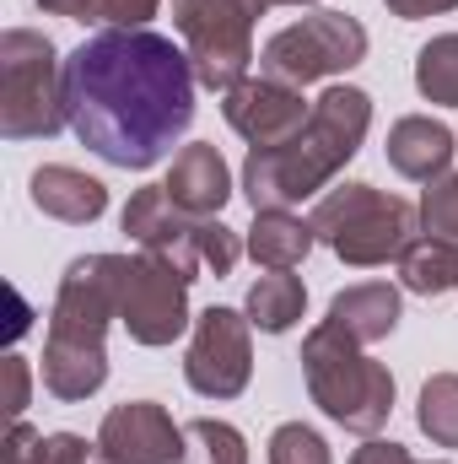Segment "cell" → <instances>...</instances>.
I'll list each match as a JSON object with an SVG mask.
<instances>
[{
	"mask_svg": "<svg viewBox=\"0 0 458 464\" xmlns=\"http://www.w3.org/2000/svg\"><path fill=\"white\" fill-rule=\"evenodd\" d=\"M195 60L146 27H103L65 60V124L114 168H151L195 124Z\"/></svg>",
	"mask_w": 458,
	"mask_h": 464,
	"instance_id": "1",
	"label": "cell"
},
{
	"mask_svg": "<svg viewBox=\"0 0 458 464\" xmlns=\"http://www.w3.org/2000/svg\"><path fill=\"white\" fill-rule=\"evenodd\" d=\"M372 124V98L361 87H329L308 124L281 146H253L243 162V195L253 211H286L324 189L345 162L361 151V135Z\"/></svg>",
	"mask_w": 458,
	"mask_h": 464,
	"instance_id": "2",
	"label": "cell"
},
{
	"mask_svg": "<svg viewBox=\"0 0 458 464\" xmlns=\"http://www.w3.org/2000/svg\"><path fill=\"white\" fill-rule=\"evenodd\" d=\"M119 254H87L60 281L43 346V389L54 400H87L109 378L103 330L109 319H119Z\"/></svg>",
	"mask_w": 458,
	"mask_h": 464,
	"instance_id": "3",
	"label": "cell"
},
{
	"mask_svg": "<svg viewBox=\"0 0 458 464\" xmlns=\"http://www.w3.org/2000/svg\"><path fill=\"white\" fill-rule=\"evenodd\" d=\"M302 372L313 400L324 405L329 421H340L350 432H377L394 411V378L388 367H377L372 356H361V346L340 335L329 319L302 341Z\"/></svg>",
	"mask_w": 458,
	"mask_h": 464,
	"instance_id": "4",
	"label": "cell"
},
{
	"mask_svg": "<svg viewBox=\"0 0 458 464\" xmlns=\"http://www.w3.org/2000/svg\"><path fill=\"white\" fill-rule=\"evenodd\" d=\"M313 232L345 265H383L415 243V206L399 195H383L372 184H340L319 200Z\"/></svg>",
	"mask_w": 458,
	"mask_h": 464,
	"instance_id": "5",
	"label": "cell"
},
{
	"mask_svg": "<svg viewBox=\"0 0 458 464\" xmlns=\"http://www.w3.org/2000/svg\"><path fill=\"white\" fill-rule=\"evenodd\" d=\"M65 124V65L43 33L11 27L0 38V135L33 140Z\"/></svg>",
	"mask_w": 458,
	"mask_h": 464,
	"instance_id": "6",
	"label": "cell"
},
{
	"mask_svg": "<svg viewBox=\"0 0 458 464\" xmlns=\"http://www.w3.org/2000/svg\"><path fill=\"white\" fill-rule=\"evenodd\" d=\"M264 11V0H173V22L189 38V60L195 76L211 92H232L237 82H248V60H253V16Z\"/></svg>",
	"mask_w": 458,
	"mask_h": 464,
	"instance_id": "7",
	"label": "cell"
},
{
	"mask_svg": "<svg viewBox=\"0 0 458 464\" xmlns=\"http://www.w3.org/2000/svg\"><path fill=\"white\" fill-rule=\"evenodd\" d=\"M361 54H367V27L356 16H345V11H313V16L281 27L264 44L259 65H264V76H275L286 87H308V82H324L335 71L361 65Z\"/></svg>",
	"mask_w": 458,
	"mask_h": 464,
	"instance_id": "8",
	"label": "cell"
},
{
	"mask_svg": "<svg viewBox=\"0 0 458 464\" xmlns=\"http://www.w3.org/2000/svg\"><path fill=\"white\" fill-rule=\"evenodd\" d=\"M119 319L140 346H173L189 330V276L157 254L119 265Z\"/></svg>",
	"mask_w": 458,
	"mask_h": 464,
	"instance_id": "9",
	"label": "cell"
},
{
	"mask_svg": "<svg viewBox=\"0 0 458 464\" xmlns=\"http://www.w3.org/2000/svg\"><path fill=\"white\" fill-rule=\"evenodd\" d=\"M248 372H253L248 319L237 308H205L195 319V341H189V362H184L189 389L205 400H232V394H243Z\"/></svg>",
	"mask_w": 458,
	"mask_h": 464,
	"instance_id": "10",
	"label": "cell"
},
{
	"mask_svg": "<svg viewBox=\"0 0 458 464\" xmlns=\"http://www.w3.org/2000/svg\"><path fill=\"white\" fill-rule=\"evenodd\" d=\"M205 222H211V217H205ZM205 222L189 217L184 206H173V195H167L162 184L129 195V206H124V232H129L146 254H157V259H167L173 270H184L189 281H195V270H205V265H200V232H205Z\"/></svg>",
	"mask_w": 458,
	"mask_h": 464,
	"instance_id": "11",
	"label": "cell"
},
{
	"mask_svg": "<svg viewBox=\"0 0 458 464\" xmlns=\"http://www.w3.org/2000/svg\"><path fill=\"white\" fill-rule=\"evenodd\" d=\"M98 449L109 464H184V427H173L157 400H129L103 416Z\"/></svg>",
	"mask_w": 458,
	"mask_h": 464,
	"instance_id": "12",
	"label": "cell"
},
{
	"mask_svg": "<svg viewBox=\"0 0 458 464\" xmlns=\"http://www.w3.org/2000/svg\"><path fill=\"white\" fill-rule=\"evenodd\" d=\"M227 103H222V114L227 124L243 135V140H253V146H281V140H291L302 124H308V103H302V92L297 87H286V82H275V76H248V82H237L232 92H222Z\"/></svg>",
	"mask_w": 458,
	"mask_h": 464,
	"instance_id": "13",
	"label": "cell"
},
{
	"mask_svg": "<svg viewBox=\"0 0 458 464\" xmlns=\"http://www.w3.org/2000/svg\"><path fill=\"white\" fill-rule=\"evenodd\" d=\"M162 189L173 195V206H184V211L200 217V222H205V217H222V206H227V195H232L222 151H216V146H184V151L173 157V173H167Z\"/></svg>",
	"mask_w": 458,
	"mask_h": 464,
	"instance_id": "14",
	"label": "cell"
},
{
	"mask_svg": "<svg viewBox=\"0 0 458 464\" xmlns=\"http://www.w3.org/2000/svg\"><path fill=\"white\" fill-rule=\"evenodd\" d=\"M448 162H453V130L448 124L410 114L388 130V168L394 173H405L415 184H437L448 173Z\"/></svg>",
	"mask_w": 458,
	"mask_h": 464,
	"instance_id": "15",
	"label": "cell"
},
{
	"mask_svg": "<svg viewBox=\"0 0 458 464\" xmlns=\"http://www.w3.org/2000/svg\"><path fill=\"white\" fill-rule=\"evenodd\" d=\"M329 324H335L340 335H350L356 346H372V341L394 335V324H399V292H394L388 281L350 286V292H340V297L329 303Z\"/></svg>",
	"mask_w": 458,
	"mask_h": 464,
	"instance_id": "16",
	"label": "cell"
},
{
	"mask_svg": "<svg viewBox=\"0 0 458 464\" xmlns=\"http://www.w3.org/2000/svg\"><path fill=\"white\" fill-rule=\"evenodd\" d=\"M33 206L60 222H98L109 206V189L76 168H38L33 173Z\"/></svg>",
	"mask_w": 458,
	"mask_h": 464,
	"instance_id": "17",
	"label": "cell"
},
{
	"mask_svg": "<svg viewBox=\"0 0 458 464\" xmlns=\"http://www.w3.org/2000/svg\"><path fill=\"white\" fill-rule=\"evenodd\" d=\"M313 243H319L313 222H302V217H291V211H259V222L248 232V254H253L259 265H270V270L302 265Z\"/></svg>",
	"mask_w": 458,
	"mask_h": 464,
	"instance_id": "18",
	"label": "cell"
},
{
	"mask_svg": "<svg viewBox=\"0 0 458 464\" xmlns=\"http://www.w3.org/2000/svg\"><path fill=\"white\" fill-rule=\"evenodd\" d=\"M399 281L415 292V297H437V292H448L458 286V243L448 237H415L405 254H399Z\"/></svg>",
	"mask_w": 458,
	"mask_h": 464,
	"instance_id": "19",
	"label": "cell"
},
{
	"mask_svg": "<svg viewBox=\"0 0 458 464\" xmlns=\"http://www.w3.org/2000/svg\"><path fill=\"white\" fill-rule=\"evenodd\" d=\"M302 303H308L302 281L286 276V270H270L248 286V324H259L264 335H286L302 319Z\"/></svg>",
	"mask_w": 458,
	"mask_h": 464,
	"instance_id": "20",
	"label": "cell"
},
{
	"mask_svg": "<svg viewBox=\"0 0 458 464\" xmlns=\"http://www.w3.org/2000/svg\"><path fill=\"white\" fill-rule=\"evenodd\" d=\"M415 87H421V98L458 109V33L432 38V44L415 54Z\"/></svg>",
	"mask_w": 458,
	"mask_h": 464,
	"instance_id": "21",
	"label": "cell"
},
{
	"mask_svg": "<svg viewBox=\"0 0 458 464\" xmlns=\"http://www.w3.org/2000/svg\"><path fill=\"white\" fill-rule=\"evenodd\" d=\"M415 421H421V432H426L437 449H458V372H437V378L421 389Z\"/></svg>",
	"mask_w": 458,
	"mask_h": 464,
	"instance_id": "22",
	"label": "cell"
},
{
	"mask_svg": "<svg viewBox=\"0 0 458 464\" xmlns=\"http://www.w3.org/2000/svg\"><path fill=\"white\" fill-rule=\"evenodd\" d=\"M184 464H248V443L227 421H189L184 427Z\"/></svg>",
	"mask_w": 458,
	"mask_h": 464,
	"instance_id": "23",
	"label": "cell"
},
{
	"mask_svg": "<svg viewBox=\"0 0 458 464\" xmlns=\"http://www.w3.org/2000/svg\"><path fill=\"white\" fill-rule=\"evenodd\" d=\"M270 464H329V449H324V438H319L313 427L286 421V427H275V438H270Z\"/></svg>",
	"mask_w": 458,
	"mask_h": 464,
	"instance_id": "24",
	"label": "cell"
},
{
	"mask_svg": "<svg viewBox=\"0 0 458 464\" xmlns=\"http://www.w3.org/2000/svg\"><path fill=\"white\" fill-rule=\"evenodd\" d=\"M421 222L432 237L458 243V173H443L426 195H421Z\"/></svg>",
	"mask_w": 458,
	"mask_h": 464,
	"instance_id": "25",
	"label": "cell"
},
{
	"mask_svg": "<svg viewBox=\"0 0 458 464\" xmlns=\"http://www.w3.org/2000/svg\"><path fill=\"white\" fill-rule=\"evenodd\" d=\"M33 464H109V454L98 443L76 438V432H54V438L38 443V459Z\"/></svg>",
	"mask_w": 458,
	"mask_h": 464,
	"instance_id": "26",
	"label": "cell"
},
{
	"mask_svg": "<svg viewBox=\"0 0 458 464\" xmlns=\"http://www.w3.org/2000/svg\"><path fill=\"white\" fill-rule=\"evenodd\" d=\"M237 254H243L237 232H232V227H222V222L211 217V222H205V232H200V265H205V270H216V276H232Z\"/></svg>",
	"mask_w": 458,
	"mask_h": 464,
	"instance_id": "27",
	"label": "cell"
},
{
	"mask_svg": "<svg viewBox=\"0 0 458 464\" xmlns=\"http://www.w3.org/2000/svg\"><path fill=\"white\" fill-rule=\"evenodd\" d=\"M157 5H162V0H103V22H114V27H140L146 16H157Z\"/></svg>",
	"mask_w": 458,
	"mask_h": 464,
	"instance_id": "28",
	"label": "cell"
},
{
	"mask_svg": "<svg viewBox=\"0 0 458 464\" xmlns=\"http://www.w3.org/2000/svg\"><path fill=\"white\" fill-rule=\"evenodd\" d=\"M5 411H11V421H22V411H27V362L22 356H5Z\"/></svg>",
	"mask_w": 458,
	"mask_h": 464,
	"instance_id": "29",
	"label": "cell"
},
{
	"mask_svg": "<svg viewBox=\"0 0 458 464\" xmlns=\"http://www.w3.org/2000/svg\"><path fill=\"white\" fill-rule=\"evenodd\" d=\"M38 443H43V438H38L27 421H11V438H5V459H0V464H33V459H38Z\"/></svg>",
	"mask_w": 458,
	"mask_h": 464,
	"instance_id": "30",
	"label": "cell"
},
{
	"mask_svg": "<svg viewBox=\"0 0 458 464\" xmlns=\"http://www.w3.org/2000/svg\"><path fill=\"white\" fill-rule=\"evenodd\" d=\"M350 464H415V459H410V449H405V443H383V438H372L367 449H356V454H350Z\"/></svg>",
	"mask_w": 458,
	"mask_h": 464,
	"instance_id": "31",
	"label": "cell"
},
{
	"mask_svg": "<svg viewBox=\"0 0 458 464\" xmlns=\"http://www.w3.org/2000/svg\"><path fill=\"white\" fill-rule=\"evenodd\" d=\"M458 0H388V11L394 16H405V22H415V16H432V11H453Z\"/></svg>",
	"mask_w": 458,
	"mask_h": 464,
	"instance_id": "32",
	"label": "cell"
},
{
	"mask_svg": "<svg viewBox=\"0 0 458 464\" xmlns=\"http://www.w3.org/2000/svg\"><path fill=\"white\" fill-rule=\"evenodd\" d=\"M264 5H308V0H264Z\"/></svg>",
	"mask_w": 458,
	"mask_h": 464,
	"instance_id": "33",
	"label": "cell"
},
{
	"mask_svg": "<svg viewBox=\"0 0 458 464\" xmlns=\"http://www.w3.org/2000/svg\"><path fill=\"white\" fill-rule=\"evenodd\" d=\"M437 464H443V459H437Z\"/></svg>",
	"mask_w": 458,
	"mask_h": 464,
	"instance_id": "34",
	"label": "cell"
}]
</instances>
